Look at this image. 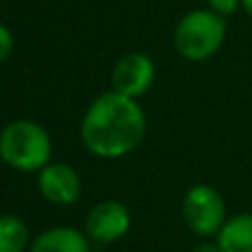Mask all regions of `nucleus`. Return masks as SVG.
<instances>
[{"instance_id":"1","label":"nucleus","mask_w":252,"mask_h":252,"mask_svg":"<svg viewBox=\"0 0 252 252\" xmlns=\"http://www.w3.org/2000/svg\"><path fill=\"white\" fill-rule=\"evenodd\" d=\"M146 133V118L133 97L118 91L100 95L82 120V142L97 157H122Z\"/></svg>"},{"instance_id":"2","label":"nucleus","mask_w":252,"mask_h":252,"mask_svg":"<svg viewBox=\"0 0 252 252\" xmlns=\"http://www.w3.org/2000/svg\"><path fill=\"white\" fill-rule=\"evenodd\" d=\"M0 157L11 168L25 173L44 168L51 157V137L40 124L18 120L0 133Z\"/></svg>"},{"instance_id":"3","label":"nucleus","mask_w":252,"mask_h":252,"mask_svg":"<svg viewBox=\"0 0 252 252\" xmlns=\"http://www.w3.org/2000/svg\"><path fill=\"white\" fill-rule=\"evenodd\" d=\"M226 40V20L213 9H197L179 20L175 29V49L190 62L208 60Z\"/></svg>"},{"instance_id":"4","label":"nucleus","mask_w":252,"mask_h":252,"mask_svg":"<svg viewBox=\"0 0 252 252\" xmlns=\"http://www.w3.org/2000/svg\"><path fill=\"white\" fill-rule=\"evenodd\" d=\"M184 219L188 228L199 237L219 235L223 223L228 221L223 197L206 184L190 188L184 199Z\"/></svg>"},{"instance_id":"5","label":"nucleus","mask_w":252,"mask_h":252,"mask_svg":"<svg viewBox=\"0 0 252 252\" xmlns=\"http://www.w3.org/2000/svg\"><path fill=\"white\" fill-rule=\"evenodd\" d=\"M155 80V64L144 53H128L115 64L111 82L113 91L122 93L126 97H139L148 91V87Z\"/></svg>"},{"instance_id":"6","label":"nucleus","mask_w":252,"mask_h":252,"mask_svg":"<svg viewBox=\"0 0 252 252\" xmlns=\"http://www.w3.org/2000/svg\"><path fill=\"white\" fill-rule=\"evenodd\" d=\"M130 228L128 210L124 208L120 201H100L93 206L91 213L87 217V232L91 239L100 241V244H111L124 237Z\"/></svg>"},{"instance_id":"7","label":"nucleus","mask_w":252,"mask_h":252,"mask_svg":"<svg viewBox=\"0 0 252 252\" xmlns=\"http://www.w3.org/2000/svg\"><path fill=\"white\" fill-rule=\"evenodd\" d=\"M38 188L44 199L53 204H73L82 192L80 177L71 166L66 164H47L38 177Z\"/></svg>"},{"instance_id":"8","label":"nucleus","mask_w":252,"mask_h":252,"mask_svg":"<svg viewBox=\"0 0 252 252\" xmlns=\"http://www.w3.org/2000/svg\"><path fill=\"white\" fill-rule=\"evenodd\" d=\"M31 252H89V244L80 230L60 226L40 232L31 244Z\"/></svg>"},{"instance_id":"9","label":"nucleus","mask_w":252,"mask_h":252,"mask_svg":"<svg viewBox=\"0 0 252 252\" xmlns=\"http://www.w3.org/2000/svg\"><path fill=\"white\" fill-rule=\"evenodd\" d=\"M221 252H252V213L235 215L217 235Z\"/></svg>"},{"instance_id":"10","label":"nucleus","mask_w":252,"mask_h":252,"mask_svg":"<svg viewBox=\"0 0 252 252\" xmlns=\"http://www.w3.org/2000/svg\"><path fill=\"white\" fill-rule=\"evenodd\" d=\"M29 244V230L16 215L0 217V252H22Z\"/></svg>"},{"instance_id":"11","label":"nucleus","mask_w":252,"mask_h":252,"mask_svg":"<svg viewBox=\"0 0 252 252\" xmlns=\"http://www.w3.org/2000/svg\"><path fill=\"white\" fill-rule=\"evenodd\" d=\"M208 4L215 13H219V16H230V13L237 11L241 0H208Z\"/></svg>"},{"instance_id":"12","label":"nucleus","mask_w":252,"mask_h":252,"mask_svg":"<svg viewBox=\"0 0 252 252\" xmlns=\"http://www.w3.org/2000/svg\"><path fill=\"white\" fill-rule=\"evenodd\" d=\"M11 49H13V35H11V31H9L4 25H0V62L7 60L9 53H11Z\"/></svg>"},{"instance_id":"13","label":"nucleus","mask_w":252,"mask_h":252,"mask_svg":"<svg viewBox=\"0 0 252 252\" xmlns=\"http://www.w3.org/2000/svg\"><path fill=\"white\" fill-rule=\"evenodd\" d=\"M195 252H221V248H219V246H213V244H201L195 248Z\"/></svg>"},{"instance_id":"14","label":"nucleus","mask_w":252,"mask_h":252,"mask_svg":"<svg viewBox=\"0 0 252 252\" xmlns=\"http://www.w3.org/2000/svg\"><path fill=\"white\" fill-rule=\"evenodd\" d=\"M241 4H244V9L252 16V0H241Z\"/></svg>"}]
</instances>
